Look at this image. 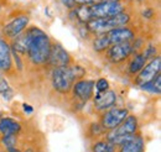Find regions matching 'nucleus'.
I'll list each match as a JSON object with an SVG mask.
<instances>
[{
	"label": "nucleus",
	"mask_w": 161,
	"mask_h": 152,
	"mask_svg": "<svg viewBox=\"0 0 161 152\" xmlns=\"http://www.w3.org/2000/svg\"><path fill=\"white\" fill-rule=\"evenodd\" d=\"M29 35V57L35 64H42L48 59L51 42L48 36L40 29L31 27L27 31Z\"/></svg>",
	"instance_id": "1"
},
{
	"label": "nucleus",
	"mask_w": 161,
	"mask_h": 152,
	"mask_svg": "<svg viewBox=\"0 0 161 152\" xmlns=\"http://www.w3.org/2000/svg\"><path fill=\"white\" fill-rule=\"evenodd\" d=\"M86 74V71L80 66H67L55 68L52 73V85L60 93H67L75 79H80Z\"/></svg>",
	"instance_id": "2"
},
{
	"label": "nucleus",
	"mask_w": 161,
	"mask_h": 152,
	"mask_svg": "<svg viewBox=\"0 0 161 152\" xmlns=\"http://www.w3.org/2000/svg\"><path fill=\"white\" fill-rule=\"evenodd\" d=\"M133 37H134V34L130 29L118 27V29H114L112 31L99 35L93 42V48L97 52H103L113 45L121 43V42H129Z\"/></svg>",
	"instance_id": "3"
},
{
	"label": "nucleus",
	"mask_w": 161,
	"mask_h": 152,
	"mask_svg": "<svg viewBox=\"0 0 161 152\" xmlns=\"http://www.w3.org/2000/svg\"><path fill=\"white\" fill-rule=\"evenodd\" d=\"M130 20V16L126 13H120L115 16L104 18V19H92L87 22V27L91 32L102 35L108 31H112L118 27H124Z\"/></svg>",
	"instance_id": "4"
},
{
	"label": "nucleus",
	"mask_w": 161,
	"mask_h": 152,
	"mask_svg": "<svg viewBox=\"0 0 161 152\" xmlns=\"http://www.w3.org/2000/svg\"><path fill=\"white\" fill-rule=\"evenodd\" d=\"M124 11V6L119 1H101L89 5V13L92 19H104L115 16Z\"/></svg>",
	"instance_id": "5"
},
{
	"label": "nucleus",
	"mask_w": 161,
	"mask_h": 152,
	"mask_svg": "<svg viewBox=\"0 0 161 152\" xmlns=\"http://www.w3.org/2000/svg\"><path fill=\"white\" fill-rule=\"evenodd\" d=\"M160 69H161V58L160 57L153 58L147 64H145L142 67V69L140 71L139 76L136 77V79H135L136 85L142 87V85L150 83L158 74H160Z\"/></svg>",
	"instance_id": "6"
},
{
	"label": "nucleus",
	"mask_w": 161,
	"mask_h": 152,
	"mask_svg": "<svg viewBox=\"0 0 161 152\" xmlns=\"http://www.w3.org/2000/svg\"><path fill=\"white\" fill-rule=\"evenodd\" d=\"M128 116V110L123 108H113L102 116V126L103 129H109L113 130L115 129L119 124L123 122V120Z\"/></svg>",
	"instance_id": "7"
},
{
	"label": "nucleus",
	"mask_w": 161,
	"mask_h": 152,
	"mask_svg": "<svg viewBox=\"0 0 161 152\" xmlns=\"http://www.w3.org/2000/svg\"><path fill=\"white\" fill-rule=\"evenodd\" d=\"M47 61L55 68H60V67H67L71 62V57H69L68 52L60 43H53V45H51V50H50V55H48Z\"/></svg>",
	"instance_id": "8"
},
{
	"label": "nucleus",
	"mask_w": 161,
	"mask_h": 152,
	"mask_svg": "<svg viewBox=\"0 0 161 152\" xmlns=\"http://www.w3.org/2000/svg\"><path fill=\"white\" fill-rule=\"evenodd\" d=\"M133 52V46L130 42H121V43H117L109 47L108 50V57L112 62L118 63L124 61L125 58L130 56V53Z\"/></svg>",
	"instance_id": "9"
},
{
	"label": "nucleus",
	"mask_w": 161,
	"mask_h": 152,
	"mask_svg": "<svg viewBox=\"0 0 161 152\" xmlns=\"http://www.w3.org/2000/svg\"><path fill=\"white\" fill-rule=\"evenodd\" d=\"M27 24H29V16H26V15L18 16L14 20H11L8 25H5V27L3 30V34L6 37L15 38L24 31V29L27 26Z\"/></svg>",
	"instance_id": "10"
},
{
	"label": "nucleus",
	"mask_w": 161,
	"mask_h": 152,
	"mask_svg": "<svg viewBox=\"0 0 161 152\" xmlns=\"http://www.w3.org/2000/svg\"><path fill=\"white\" fill-rule=\"evenodd\" d=\"M136 129H138V120L135 116L130 115V116H126L123 122L119 124L115 129H113V131L108 135L110 136H118V135H135L136 133Z\"/></svg>",
	"instance_id": "11"
},
{
	"label": "nucleus",
	"mask_w": 161,
	"mask_h": 152,
	"mask_svg": "<svg viewBox=\"0 0 161 152\" xmlns=\"http://www.w3.org/2000/svg\"><path fill=\"white\" fill-rule=\"evenodd\" d=\"M115 100H117V95L110 89L105 92H98L94 98V106L98 110H107L115 104Z\"/></svg>",
	"instance_id": "12"
},
{
	"label": "nucleus",
	"mask_w": 161,
	"mask_h": 152,
	"mask_svg": "<svg viewBox=\"0 0 161 152\" xmlns=\"http://www.w3.org/2000/svg\"><path fill=\"white\" fill-rule=\"evenodd\" d=\"M93 89H94L93 80H78L73 85V94L80 98V100L87 101L93 95Z\"/></svg>",
	"instance_id": "13"
},
{
	"label": "nucleus",
	"mask_w": 161,
	"mask_h": 152,
	"mask_svg": "<svg viewBox=\"0 0 161 152\" xmlns=\"http://www.w3.org/2000/svg\"><path fill=\"white\" fill-rule=\"evenodd\" d=\"M11 50L8 42L0 38V69L9 71L11 68Z\"/></svg>",
	"instance_id": "14"
},
{
	"label": "nucleus",
	"mask_w": 161,
	"mask_h": 152,
	"mask_svg": "<svg viewBox=\"0 0 161 152\" xmlns=\"http://www.w3.org/2000/svg\"><path fill=\"white\" fill-rule=\"evenodd\" d=\"M21 130L20 124L10 117H3L0 119V133L4 136L9 135H16Z\"/></svg>",
	"instance_id": "15"
},
{
	"label": "nucleus",
	"mask_w": 161,
	"mask_h": 152,
	"mask_svg": "<svg viewBox=\"0 0 161 152\" xmlns=\"http://www.w3.org/2000/svg\"><path fill=\"white\" fill-rule=\"evenodd\" d=\"M27 48H29V35H27V32L20 34L19 36H16L14 42H13L14 52L18 53V55H24V53H27Z\"/></svg>",
	"instance_id": "16"
},
{
	"label": "nucleus",
	"mask_w": 161,
	"mask_h": 152,
	"mask_svg": "<svg viewBox=\"0 0 161 152\" xmlns=\"http://www.w3.org/2000/svg\"><path fill=\"white\" fill-rule=\"evenodd\" d=\"M146 61H147V58L145 57L144 55H141V53L136 55L135 58L130 63V67H129L130 73H138V72H140L141 69H142V67L145 66Z\"/></svg>",
	"instance_id": "17"
},
{
	"label": "nucleus",
	"mask_w": 161,
	"mask_h": 152,
	"mask_svg": "<svg viewBox=\"0 0 161 152\" xmlns=\"http://www.w3.org/2000/svg\"><path fill=\"white\" fill-rule=\"evenodd\" d=\"M120 152H142V141H141V138L135 137L133 141L123 145Z\"/></svg>",
	"instance_id": "18"
},
{
	"label": "nucleus",
	"mask_w": 161,
	"mask_h": 152,
	"mask_svg": "<svg viewBox=\"0 0 161 152\" xmlns=\"http://www.w3.org/2000/svg\"><path fill=\"white\" fill-rule=\"evenodd\" d=\"M92 152H115V145L109 141H98L93 145Z\"/></svg>",
	"instance_id": "19"
},
{
	"label": "nucleus",
	"mask_w": 161,
	"mask_h": 152,
	"mask_svg": "<svg viewBox=\"0 0 161 152\" xmlns=\"http://www.w3.org/2000/svg\"><path fill=\"white\" fill-rule=\"evenodd\" d=\"M141 88H142V89H146V90H150L151 93L160 94L161 93V74H158L150 83L142 85Z\"/></svg>",
	"instance_id": "20"
},
{
	"label": "nucleus",
	"mask_w": 161,
	"mask_h": 152,
	"mask_svg": "<svg viewBox=\"0 0 161 152\" xmlns=\"http://www.w3.org/2000/svg\"><path fill=\"white\" fill-rule=\"evenodd\" d=\"M76 16L77 19L80 20V22H88L91 21L92 18H91V13H89V6L87 5H80L76 9Z\"/></svg>",
	"instance_id": "21"
},
{
	"label": "nucleus",
	"mask_w": 161,
	"mask_h": 152,
	"mask_svg": "<svg viewBox=\"0 0 161 152\" xmlns=\"http://www.w3.org/2000/svg\"><path fill=\"white\" fill-rule=\"evenodd\" d=\"M0 95L4 99H6V100H10L13 98V95H14L13 89L10 88V85L8 84V82L4 78H1V77H0Z\"/></svg>",
	"instance_id": "22"
},
{
	"label": "nucleus",
	"mask_w": 161,
	"mask_h": 152,
	"mask_svg": "<svg viewBox=\"0 0 161 152\" xmlns=\"http://www.w3.org/2000/svg\"><path fill=\"white\" fill-rule=\"evenodd\" d=\"M1 141H3L4 146H6V149H8V150H10V149H14V147H15V145H16V138H15V135L4 136Z\"/></svg>",
	"instance_id": "23"
},
{
	"label": "nucleus",
	"mask_w": 161,
	"mask_h": 152,
	"mask_svg": "<svg viewBox=\"0 0 161 152\" xmlns=\"http://www.w3.org/2000/svg\"><path fill=\"white\" fill-rule=\"evenodd\" d=\"M96 88H97V92H105L109 89V83L107 79L101 78L97 83H96Z\"/></svg>",
	"instance_id": "24"
},
{
	"label": "nucleus",
	"mask_w": 161,
	"mask_h": 152,
	"mask_svg": "<svg viewBox=\"0 0 161 152\" xmlns=\"http://www.w3.org/2000/svg\"><path fill=\"white\" fill-rule=\"evenodd\" d=\"M76 3V5H93V4H97V3H101V1H118V0H73Z\"/></svg>",
	"instance_id": "25"
},
{
	"label": "nucleus",
	"mask_w": 161,
	"mask_h": 152,
	"mask_svg": "<svg viewBox=\"0 0 161 152\" xmlns=\"http://www.w3.org/2000/svg\"><path fill=\"white\" fill-rule=\"evenodd\" d=\"M62 1V4L66 6V8H68V9H73L75 6H76V3L73 1V0H61Z\"/></svg>",
	"instance_id": "26"
},
{
	"label": "nucleus",
	"mask_w": 161,
	"mask_h": 152,
	"mask_svg": "<svg viewBox=\"0 0 161 152\" xmlns=\"http://www.w3.org/2000/svg\"><path fill=\"white\" fill-rule=\"evenodd\" d=\"M24 109H25V110H29L30 113H32V108L29 106V105H26V104H24Z\"/></svg>",
	"instance_id": "27"
},
{
	"label": "nucleus",
	"mask_w": 161,
	"mask_h": 152,
	"mask_svg": "<svg viewBox=\"0 0 161 152\" xmlns=\"http://www.w3.org/2000/svg\"><path fill=\"white\" fill-rule=\"evenodd\" d=\"M8 151H9V152H20L19 150H16L15 147H14V149H10V150H8Z\"/></svg>",
	"instance_id": "28"
},
{
	"label": "nucleus",
	"mask_w": 161,
	"mask_h": 152,
	"mask_svg": "<svg viewBox=\"0 0 161 152\" xmlns=\"http://www.w3.org/2000/svg\"><path fill=\"white\" fill-rule=\"evenodd\" d=\"M25 152H34L32 150H27V151H25Z\"/></svg>",
	"instance_id": "29"
}]
</instances>
